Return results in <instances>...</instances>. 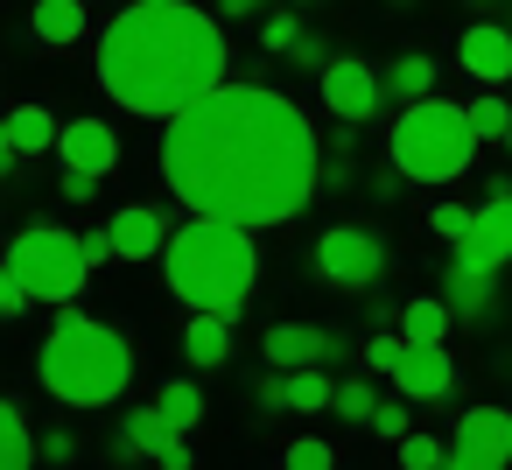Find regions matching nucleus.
<instances>
[{"instance_id":"obj_1","label":"nucleus","mask_w":512,"mask_h":470,"mask_svg":"<svg viewBox=\"0 0 512 470\" xmlns=\"http://www.w3.org/2000/svg\"><path fill=\"white\" fill-rule=\"evenodd\" d=\"M323 148L316 127L295 113V99L267 85H218L162 134V183L190 204V218H232V225H281L323 190Z\"/></svg>"},{"instance_id":"obj_2","label":"nucleus","mask_w":512,"mask_h":470,"mask_svg":"<svg viewBox=\"0 0 512 470\" xmlns=\"http://www.w3.org/2000/svg\"><path fill=\"white\" fill-rule=\"evenodd\" d=\"M225 57V29L204 8L134 0L99 36V85L141 120H176L225 85Z\"/></svg>"},{"instance_id":"obj_3","label":"nucleus","mask_w":512,"mask_h":470,"mask_svg":"<svg viewBox=\"0 0 512 470\" xmlns=\"http://www.w3.org/2000/svg\"><path fill=\"white\" fill-rule=\"evenodd\" d=\"M162 260H169V295H176V302L239 323V309H246V295H253V274H260L253 225L190 218V225H176V239H169Z\"/></svg>"},{"instance_id":"obj_4","label":"nucleus","mask_w":512,"mask_h":470,"mask_svg":"<svg viewBox=\"0 0 512 470\" xmlns=\"http://www.w3.org/2000/svg\"><path fill=\"white\" fill-rule=\"evenodd\" d=\"M36 379L50 400L64 407H106L127 393L134 379V344L106 323V316H85V309H64L57 330L43 337L36 351Z\"/></svg>"},{"instance_id":"obj_5","label":"nucleus","mask_w":512,"mask_h":470,"mask_svg":"<svg viewBox=\"0 0 512 470\" xmlns=\"http://www.w3.org/2000/svg\"><path fill=\"white\" fill-rule=\"evenodd\" d=\"M477 162V127H470V106H449V99H421L393 120V169L407 183H456L470 176Z\"/></svg>"},{"instance_id":"obj_6","label":"nucleus","mask_w":512,"mask_h":470,"mask_svg":"<svg viewBox=\"0 0 512 470\" xmlns=\"http://www.w3.org/2000/svg\"><path fill=\"white\" fill-rule=\"evenodd\" d=\"M8 267L29 281L36 302H57V309H71V302L85 295V281H92V260H85V246H78L64 225H29V232H15Z\"/></svg>"},{"instance_id":"obj_7","label":"nucleus","mask_w":512,"mask_h":470,"mask_svg":"<svg viewBox=\"0 0 512 470\" xmlns=\"http://www.w3.org/2000/svg\"><path fill=\"white\" fill-rule=\"evenodd\" d=\"M316 274L330 281V288H372L379 274H386V239L379 232H365V225H330L323 239H316Z\"/></svg>"},{"instance_id":"obj_8","label":"nucleus","mask_w":512,"mask_h":470,"mask_svg":"<svg viewBox=\"0 0 512 470\" xmlns=\"http://www.w3.org/2000/svg\"><path fill=\"white\" fill-rule=\"evenodd\" d=\"M316 92H323V113L365 127V120L386 106V71H372L365 57H330V71L316 78Z\"/></svg>"},{"instance_id":"obj_9","label":"nucleus","mask_w":512,"mask_h":470,"mask_svg":"<svg viewBox=\"0 0 512 470\" xmlns=\"http://www.w3.org/2000/svg\"><path fill=\"white\" fill-rule=\"evenodd\" d=\"M505 463H512V414L505 407H470L456 421V442H449L442 470H505Z\"/></svg>"},{"instance_id":"obj_10","label":"nucleus","mask_w":512,"mask_h":470,"mask_svg":"<svg viewBox=\"0 0 512 470\" xmlns=\"http://www.w3.org/2000/svg\"><path fill=\"white\" fill-rule=\"evenodd\" d=\"M505 260H512V190H505V197H484V204H477V225L456 239V267L498 274Z\"/></svg>"},{"instance_id":"obj_11","label":"nucleus","mask_w":512,"mask_h":470,"mask_svg":"<svg viewBox=\"0 0 512 470\" xmlns=\"http://www.w3.org/2000/svg\"><path fill=\"white\" fill-rule=\"evenodd\" d=\"M337 351H344V337L323 330V323H274V330H267V365H281V372L330 365Z\"/></svg>"},{"instance_id":"obj_12","label":"nucleus","mask_w":512,"mask_h":470,"mask_svg":"<svg viewBox=\"0 0 512 470\" xmlns=\"http://www.w3.org/2000/svg\"><path fill=\"white\" fill-rule=\"evenodd\" d=\"M456 64H463L477 85L498 92V85L512 78V29H505V22H470L463 43H456Z\"/></svg>"},{"instance_id":"obj_13","label":"nucleus","mask_w":512,"mask_h":470,"mask_svg":"<svg viewBox=\"0 0 512 470\" xmlns=\"http://www.w3.org/2000/svg\"><path fill=\"white\" fill-rule=\"evenodd\" d=\"M120 435H127L141 456H155L162 470H190V435H183V428H176L162 407H127Z\"/></svg>"},{"instance_id":"obj_14","label":"nucleus","mask_w":512,"mask_h":470,"mask_svg":"<svg viewBox=\"0 0 512 470\" xmlns=\"http://www.w3.org/2000/svg\"><path fill=\"white\" fill-rule=\"evenodd\" d=\"M393 386H400L407 400H421V407H428V400H449V393H456V358H449L442 344H407Z\"/></svg>"},{"instance_id":"obj_15","label":"nucleus","mask_w":512,"mask_h":470,"mask_svg":"<svg viewBox=\"0 0 512 470\" xmlns=\"http://www.w3.org/2000/svg\"><path fill=\"white\" fill-rule=\"evenodd\" d=\"M113 246H120V260H155V253H169V218L155 211V204H127V211H113Z\"/></svg>"},{"instance_id":"obj_16","label":"nucleus","mask_w":512,"mask_h":470,"mask_svg":"<svg viewBox=\"0 0 512 470\" xmlns=\"http://www.w3.org/2000/svg\"><path fill=\"white\" fill-rule=\"evenodd\" d=\"M57 155H64V169H92V176H106V169L120 162V134H113L106 120H64Z\"/></svg>"},{"instance_id":"obj_17","label":"nucleus","mask_w":512,"mask_h":470,"mask_svg":"<svg viewBox=\"0 0 512 470\" xmlns=\"http://www.w3.org/2000/svg\"><path fill=\"white\" fill-rule=\"evenodd\" d=\"M386 99H393V106L435 99V57H428V50H400V57L386 64Z\"/></svg>"},{"instance_id":"obj_18","label":"nucleus","mask_w":512,"mask_h":470,"mask_svg":"<svg viewBox=\"0 0 512 470\" xmlns=\"http://www.w3.org/2000/svg\"><path fill=\"white\" fill-rule=\"evenodd\" d=\"M442 302H449L463 323H477V316H491V302H498V281H491L484 267H449V274H442Z\"/></svg>"},{"instance_id":"obj_19","label":"nucleus","mask_w":512,"mask_h":470,"mask_svg":"<svg viewBox=\"0 0 512 470\" xmlns=\"http://www.w3.org/2000/svg\"><path fill=\"white\" fill-rule=\"evenodd\" d=\"M183 351H190V365H225V358H232V316L197 309L190 330H183Z\"/></svg>"},{"instance_id":"obj_20","label":"nucleus","mask_w":512,"mask_h":470,"mask_svg":"<svg viewBox=\"0 0 512 470\" xmlns=\"http://www.w3.org/2000/svg\"><path fill=\"white\" fill-rule=\"evenodd\" d=\"M36 456H43V435H29L15 400H0V470H29Z\"/></svg>"},{"instance_id":"obj_21","label":"nucleus","mask_w":512,"mask_h":470,"mask_svg":"<svg viewBox=\"0 0 512 470\" xmlns=\"http://www.w3.org/2000/svg\"><path fill=\"white\" fill-rule=\"evenodd\" d=\"M8 141H15L22 155H43V148L64 141V127L50 120V106H15V113H8Z\"/></svg>"},{"instance_id":"obj_22","label":"nucleus","mask_w":512,"mask_h":470,"mask_svg":"<svg viewBox=\"0 0 512 470\" xmlns=\"http://www.w3.org/2000/svg\"><path fill=\"white\" fill-rule=\"evenodd\" d=\"M449 316H456V309H449L442 295H421V302L400 309V337H407V344H442V337H449Z\"/></svg>"},{"instance_id":"obj_23","label":"nucleus","mask_w":512,"mask_h":470,"mask_svg":"<svg viewBox=\"0 0 512 470\" xmlns=\"http://www.w3.org/2000/svg\"><path fill=\"white\" fill-rule=\"evenodd\" d=\"M36 36L43 43H78L85 36V0H36Z\"/></svg>"},{"instance_id":"obj_24","label":"nucleus","mask_w":512,"mask_h":470,"mask_svg":"<svg viewBox=\"0 0 512 470\" xmlns=\"http://www.w3.org/2000/svg\"><path fill=\"white\" fill-rule=\"evenodd\" d=\"M288 407H295V414H323V407H337L330 365H302V372H288Z\"/></svg>"},{"instance_id":"obj_25","label":"nucleus","mask_w":512,"mask_h":470,"mask_svg":"<svg viewBox=\"0 0 512 470\" xmlns=\"http://www.w3.org/2000/svg\"><path fill=\"white\" fill-rule=\"evenodd\" d=\"M155 407H162V414H169V421H176V428H183V435H190V428H197V421H204V393H197V379H169V386H162V400H155Z\"/></svg>"},{"instance_id":"obj_26","label":"nucleus","mask_w":512,"mask_h":470,"mask_svg":"<svg viewBox=\"0 0 512 470\" xmlns=\"http://www.w3.org/2000/svg\"><path fill=\"white\" fill-rule=\"evenodd\" d=\"M470 127H477V141H505V134H512V106H505V92L484 85V99H470Z\"/></svg>"},{"instance_id":"obj_27","label":"nucleus","mask_w":512,"mask_h":470,"mask_svg":"<svg viewBox=\"0 0 512 470\" xmlns=\"http://www.w3.org/2000/svg\"><path fill=\"white\" fill-rule=\"evenodd\" d=\"M302 36H309V29L295 22V8H274V15L260 22V50H267V57H295Z\"/></svg>"},{"instance_id":"obj_28","label":"nucleus","mask_w":512,"mask_h":470,"mask_svg":"<svg viewBox=\"0 0 512 470\" xmlns=\"http://www.w3.org/2000/svg\"><path fill=\"white\" fill-rule=\"evenodd\" d=\"M337 414L344 421H372L379 414V386L372 379H337Z\"/></svg>"},{"instance_id":"obj_29","label":"nucleus","mask_w":512,"mask_h":470,"mask_svg":"<svg viewBox=\"0 0 512 470\" xmlns=\"http://www.w3.org/2000/svg\"><path fill=\"white\" fill-rule=\"evenodd\" d=\"M442 463H449V442H435V435H421V428L400 442V470H442Z\"/></svg>"},{"instance_id":"obj_30","label":"nucleus","mask_w":512,"mask_h":470,"mask_svg":"<svg viewBox=\"0 0 512 470\" xmlns=\"http://www.w3.org/2000/svg\"><path fill=\"white\" fill-rule=\"evenodd\" d=\"M470 225H477V211H463V204H435V211H428V232H435V239H449V246H456Z\"/></svg>"},{"instance_id":"obj_31","label":"nucleus","mask_w":512,"mask_h":470,"mask_svg":"<svg viewBox=\"0 0 512 470\" xmlns=\"http://www.w3.org/2000/svg\"><path fill=\"white\" fill-rule=\"evenodd\" d=\"M288 470H337V449L316 442V435H302V442H288Z\"/></svg>"},{"instance_id":"obj_32","label":"nucleus","mask_w":512,"mask_h":470,"mask_svg":"<svg viewBox=\"0 0 512 470\" xmlns=\"http://www.w3.org/2000/svg\"><path fill=\"white\" fill-rule=\"evenodd\" d=\"M372 428H379L386 442H407V435H414V421H407V400H379V414H372Z\"/></svg>"},{"instance_id":"obj_33","label":"nucleus","mask_w":512,"mask_h":470,"mask_svg":"<svg viewBox=\"0 0 512 470\" xmlns=\"http://www.w3.org/2000/svg\"><path fill=\"white\" fill-rule=\"evenodd\" d=\"M400 358H407V337H372L365 344V365L372 372H400Z\"/></svg>"},{"instance_id":"obj_34","label":"nucleus","mask_w":512,"mask_h":470,"mask_svg":"<svg viewBox=\"0 0 512 470\" xmlns=\"http://www.w3.org/2000/svg\"><path fill=\"white\" fill-rule=\"evenodd\" d=\"M288 64H295V71H316V78H323V71H330V43H323V36H302Z\"/></svg>"},{"instance_id":"obj_35","label":"nucleus","mask_w":512,"mask_h":470,"mask_svg":"<svg viewBox=\"0 0 512 470\" xmlns=\"http://www.w3.org/2000/svg\"><path fill=\"white\" fill-rule=\"evenodd\" d=\"M29 302H36V295H29V281H22V274L8 267V274H0V316H22Z\"/></svg>"},{"instance_id":"obj_36","label":"nucleus","mask_w":512,"mask_h":470,"mask_svg":"<svg viewBox=\"0 0 512 470\" xmlns=\"http://www.w3.org/2000/svg\"><path fill=\"white\" fill-rule=\"evenodd\" d=\"M99 197V176L92 169H64V204H92Z\"/></svg>"},{"instance_id":"obj_37","label":"nucleus","mask_w":512,"mask_h":470,"mask_svg":"<svg viewBox=\"0 0 512 470\" xmlns=\"http://www.w3.org/2000/svg\"><path fill=\"white\" fill-rule=\"evenodd\" d=\"M253 400H260V407H267V414H274V407H288V372H281V365H274V372H267V379H260V386H253Z\"/></svg>"},{"instance_id":"obj_38","label":"nucleus","mask_w":512,"mask_h":470,"mask_svg":"<svg viewBox=\"0 0 512 470\" xmlns=\"http://www.w3.org/2000/svg\"><path fill=\"white\" fill-rule=\"evenodd\" d=\"M71 456H78V435L71 428H50L43 435V463H71Z\"/></svg>"},{"instance_id":"obj_39","label":"nucleus","mask_w":512,"mask_h":470,"mask_svg":"<svg viewBox=\"0 0 512 470\" xmlns=\"http://www.w3.org/2000/svg\"><path fill=\"white\" fill-rule=\"evenodd\" d=\"M323 190H351V162H344V155L323 162Z\"/></svg>"},{"instance_id":"obj_40","label":"nucleus","mask_w":512,"mask_h":470,"mask_svg":"<svg viewBox=\"0 0 512 470\" xmlns=\"http://www.w3.org/2000/svg\"><path fill=\"white\" fill-rule=\"evenodd\" d=\"M400 183H407L400 169H379V176H372V197H400Z\"/></svg>"},{"instance_id":"obj_41","label":"nucleus","mask_w":512,"mask_h":470,"mask_svg":"<svg viewBox=\"0 0 512 470\" xmlns=\"http://www.w3.org/2000/svg\"><path fill=\"white\" fill-rule=\"evenodd\" d=\"M225 8V22H246V15H260V0H218Z\"/></svg>"},{"instance_id":"obj_42","label":"nucleus","mask_w":512,"mask_h":470,"mask_svg":"<svg viewBox=\"0 0 512 470\" xmlns=\"http://www.w3.org/2000/svg\"><path fill=\"white\" fill-rule=\"evenodd\" d=\"M505 155H512V134H505Z\"/></svg>"},{"instance_id":"obj_43","label":"nucleus","mask_w":512,"mask_h":470,"mask_svg":"<svg viewBox=\"0 0 512 470\" xmlns=\"http://www.w3.org/2000/svg\"><path fill=\"white\" fill-rule=\"evenodd\" d=\"M393 8H407V0H393Z\"/></svg>"},{"instance_id":"obj_44","label":"nucleus","mask_w":512,"mask_h":470,"mask_svg":"<svg viewBox=\"0 0 512 470\" xmlns=\"http://www.w3.org/2000/svg\"><path fill=\"white\" fill-rule=\"evenodd\" d=\"M477 8H484V0H477Z\"/></svg>"}]
</instances>
